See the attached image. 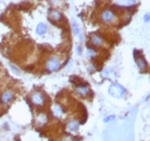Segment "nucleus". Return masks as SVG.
Returning <instances> with one entry per match:
<instances>
[{
    "mask_svg": "<svg viewBox=\"0 0 150 141\" xmlns=\"http://www.w3.org/2000/svg\"><path fill=\"white\" fill-rule=\"evenodd\" d=\"M91 42L93 44H96V45H101L102 43H103V39L100 36H98V35H93L91 37Z\"/></svg>",
    "mask_w": 150,
    "mask_h": 141,
    "instance_id": "8",
    "label": "nucleus"
},
{
    "mask_svg": "<svg viewBox=\"0 0 150 141\" xmlns=\"http://www.w3.org/2000/svg\"><path fill=\"white\" fill-rule=\"evenodd\" d=\"M78 126H79V123L77 121H71L69 124H68V128L70 130H72V132H75V130L78 129Z\"/></svg>",
    "mask_w": 150,
    "mask_h": 141,
    "instance_id": "9",
    "label": "nucleus"
},
{
    "mask_svg": "<svg viewBox=\"0 0 150 141\" xmlns=\"http://www.w3.org/2000/svg\"><path fill=\"white\" fill-rule=\"evenodd\" d=\"M102 20L104 22H106V23L113 22L115 20V14L110 10H105L104 12L102 13Z\"/></svg>",
    "mask_w": 150,
    "mask_h": 141,
    "instance_id": "3",
    "label": "nucleus"
},
{
    "mask_svg": "<svg viewBox=\"0 0 150 141\" xmlns=\"http://www.w3.org/2000/svg\"><path fill=\"white\" fill-rule=\"evenodd\" d=\"M87 54L89 55H96V51H93V50H90V49H88V52H87Z\"/></svg>",
    "mask_w": 150,
    "mask_h": 141,
    "instance_id": "15",
    "label": "nucleus"
},
{
    "mask_svg": "<svg viewBox=\"0 0 150 141\" xmlns=\"http://www.w3.org/2000/svg\"><path fill=\"white\" fill-rule=\"evenodd\" d=\"M73 29H74V33L76 35V36H78L79 37V40H81L83 39V37H81V33H79V28H78V26H77V24L74 22L73 23Z\"/></svg>",
    "mask_w": 150,
    "mask_h": 141,
    "instance_id": "12",
    "label": "nucleus"
},
{
    "mask_svg": "<svg viewBox=\"0 0 150 141\" xmlns=\"http://www.w3.org/2000/svg\"><path fill=\"white\" fill-rule=\"evenodd\" d=\"M1 99H2V102H4V104H9V102L13 99V93L10 91L4 92L3 94H2Z\"/></svg>",
    "mask_w": 150,
    "mask_h": 141,
    "instance_id": "5",
    "label": "nucleus"
},
{
    "mask_svg": "<svg viewBox=\"0 0 150 141\" xmlns=\"http://www.w3.org/2000/svg\"><path fill=\"white\" fill-rule=\"evenodd\" d=\"M46 30H47V28H46V25L45 24H43V23H41V24H39L37 27V33L38 35H44L45 33H46Z\"/></svg>",
    "mask_w": 150,
    "mask_h": 141,
    "instance_id": "10",
    "label": "nucleus"
},
{
    "mask_svg": "<svg viewBox=\"0 0 150 141\" xmlns=\"http://www.w3.org/2000/svg\"><path fill=\"white\" fill-rule=\"evenodd\" d=\"M134 58H135V62H136V64H137L138 68H139L142 71H144V69L146 68V62H145V60H144V57H137V56H134Z\"/></svg>",
    "mask_w": 150,
    "mask_h": 141,
    "instance_id": "6",
    "label": "nucleus"
},
{
    "mask_svg": "<svg viewBox=\"0 0 150 141\" xmlns=\"http://www.w3.org/2000/svg\"><path fill=\"white\" fill-rule=\"evenodd\" d=\"M76 92L78 93V94H81V95H87L88 94V92H89V88H88V86L87 85H83V86H77L76 87Z\"/></svg>",
    "mask_w": 150,
    "mask_h": 141,
    "instance_id": "7",
    "label": "nucleus"
},
{
    "mask_svg": "<svg viewBox=\"0 0 150 141\" xmlns=\"http://www.w3.org/2000/svg\"><path fill=\"white\" fill-rule=\"evenodd\" d=\"M108 92H110V95L114 96V97H117V98L122 97V96L124 95V93H126L124 88L122 86H120L119 84H113V85L110 87V91Z\"/></svg>",
    "mask_w": 150,
    "mask_h": 141,
    "instance_id": "1",
    "label": "nucleus"
},
{
    "mask_svg": "<svg viewBox=\"0 0 150 141\" xmlns=\"http://www.w3.org/2000/svg\"><path fill=\"white\" fill-rule=\"evenodd\" d=\"M32 102L36 104H44V96L40 92H37L32 95Z\"/></svg>",
    "mask_w": 150,
    "mask_h": 141,
    "instance_id": "4",
    "label": "nucleus"
},
{
    "mask_svg": "<svg viewBox=\"0 0 150 141\" xmlns=\"http://www.w3.org/2000/svg\"><path fill=\"white\" fill-rule=\"evenodd\" d=\"M60 67V59L57 57L50 58L47 62V69L49 71H56Z\"/></svg>",
    "mask_w": 150,
    "mask_h": 141,
    "instance_id": "2",
    "label": "nucleus"
},
{
    "mask_svg": "<svg viewBox=\"0 0 150 141\" xmlns=\"http://www.w3.org/2000/svg\"><path fill=\"white\" fill-rule=\"evenodd\" d=\"M54 111H55V113L58 114V115H61V114L63 113V111H62V109H61L60 106H57V104L54 107Z\"/></svg>",
    "mask_w": 150,
    "mask_h": 141,
    "instance_id": "14",
    "label": "nucleus"
},
{
    "mask_svg": "<svg viewBox=\"0 0 150 141\" xmlns=\"http://www.w3.org/2000/svg\"><path fill=\"white\" fill-rule=\"evenodd\" d=\"M50 17H52V18H53V20H59V18H60L61 17V14L59 12H57V11H52V12H50Z\"/></svg>",
    "mask_w": 150,
    "mask_h": 141,
    "instance_id": "13",
    "label": "nucleus"
},
{
    "mask_svg": "<svg viewBox=\"0 0 150 141\" xmlns=\"http://www.w3.org/2000/svg\"><path fill=\"white\" fill-rule=\"evenodd\" d=\"M145 20H146V22H148V21H149V15H148V14H147L146 16H145Z\"/></svg>",
    "mask_w": 150,
    "mask_h": 141,
    "instance_id": "16",
    "label": "nucleus"
},
{
    "mask_svg": "<svg viewBox=\"0 0 150 141\" xmlns=\"http://www.w3.org/2000/svg\"><path fill=\"white\" fill-rule=\"evenodd\" d=\"M47 122V116L45 115V114H40V115L38 116V123L41 125L45 124Z\"/></svg>",
    "mask_w": 150,
    "mask_h": 141,
    "instance_id": "11",
    "label": "nucleus"
}]
</instances>
